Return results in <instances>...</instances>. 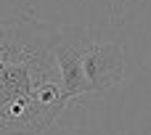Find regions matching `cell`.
<instances>
[{
  "instance_id": "1",
  "label": "cell",
  "mask_w": 151,
  "mask_h": 135,
  "mask_svg": "<svg viewBox=\"0 0 151 135\" xmlns=\"http://www.w3.org/2000/svg\"><path fill=\"white\" fill-rule=\"evenodd\" d=\"M53 37L56 27L29 13L0 16V135H37L61 114Z\"/></svg>"
},
{
  "instance_id": "2",
  "label": "cell",
  "mask_w": 151,
  "mask_h": 135,
  "mask_svg": "<svg viewBox=\"0 0 151 135\" xmlns=\"http://www.w3.org/2000/svg\"><path fill=\"white\" fill-rule=\"evenodd\" d=\"M53 61L66 101L106 93L125 80L122 48L117 42L96 37L85 27H56Z\"/></svg>"
}]
</instances>
